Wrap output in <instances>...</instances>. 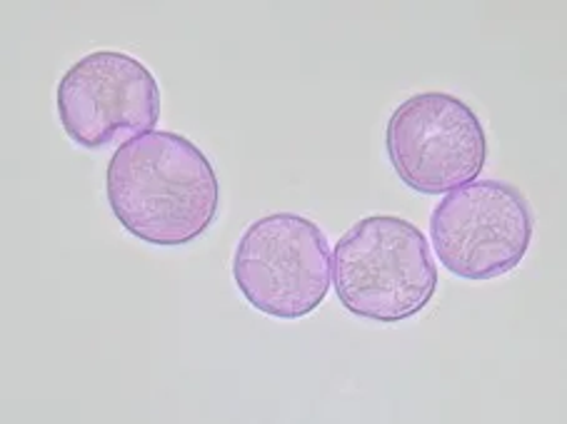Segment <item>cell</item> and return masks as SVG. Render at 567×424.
<instances>
[{"label":"cell","mask_w":567,"mask_h":424,"mask_svg":"<svg viewBox=\"0 0 567 424\" xmlns=\"http://www.w3.org/2000/svg\"><path fill=\"white\" fill-rule=\"evenodd\" d=\"M105 197L125 232L158 248L198 240L218 218L220 183L198 145L151 131L118 145L105 170Z\"/></svg>","instance_id":"6da1fadb"},{"label":"cell","mask_w":567,"mask_h":424,"mask_svg":"<svg viewBox=\"0 0 567 424\" xmlns=\"http://www.w3.org/2000/svg\"><path fill=\"white\" fill-rule=\"evenodd\" d=\"M332 288L355 318L385 324L415 318L437 290L425 232L395 215L358 220L332 250Z\"/></svg>","instance_id":"7a4b0ae2"},{"label":"cell","mask_w":567,"mask_h":424,"mask_svg":"<svg viewBox=\"0 0 567 424\" xmlns=\"http://www.w3.org/2000/svg\"><path fill=\"white\" fill-rule=\"evenodd\" d=\"M233 280L252 308L278 320L316 312L332 285V250L318 223L298 213H270L240 235Z\"/></svg>","instance_id":"3957f363"},{"label":"cell","mask_w":567,"mask_h":424,"mask_svg":"<svg viewBox=\"0 0 567 424\" xmlns=\"http://www.w3.org/2000/svg\"><path fill=\"white\" fill-rule=\"evenodd\" d=\"M385 153L395 175L420 195H445L481 177L487 135L461 97L443 91L415 93L385 125Z\"/></svg>","instance_id":"277c9868"},{"label":"cell","mask_w":567,"mask_h":424,"mask_svg":"<svg viewBox=\"0 0 567 424\" xmlns=\"http://www.w3.org/2000/svg\"><path fill=\"white\" fill-rule=\"evenodd\" d=\"M535 218L525 195L503 180H473L445 193L430 215V240L447 272L495 280L530 250Z\"/></svg>","instance_id":"5b68a950"},{"label":"cell","mask_w":567,"mask_h":424,"mask_svg":"<svg viewBox=\"0 0 567 424\" xmlns=\"http://www.w3.org/2000/svg\"><path fill=\"white\" fill-rule=\"evenodd\" d=\"M58 121L85 151L155 131L161 85L151 68L121 51H93L63 73L55 91Z\"/></svg>","instance_id":"8992f818"}]
</instances>
